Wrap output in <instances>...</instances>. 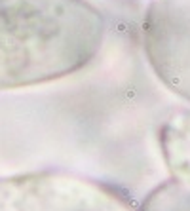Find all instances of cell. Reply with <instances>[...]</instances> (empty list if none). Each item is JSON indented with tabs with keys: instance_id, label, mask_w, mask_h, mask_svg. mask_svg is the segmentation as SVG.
<instances>
[{
	"instance_id": "obj_5",
	"label": "cell",
	"mask_w": 190,
	"mask_h": 211,
	"mask_svg": "<svg viewBox=\"0 0 190 211\" xmlns=\"http://www.w3.org/2000/svg\"><path fill=\"white\" fill-rule=\"evenodd\" d=\"M139 211H190V179L171 177L148 194Z\"/></svg>"
},
{
	"instance_id": "obj_1",
	"label": "cell",
	"mask_w": 190,
	"mask_h": 211,
	"mask_svg": "<svg viewBox=\"0 0 190 211\" xmlns=\"http://www.w3.org/2000/svg\"><path fill=\"white\" fill-rule=\"evenodd\" d=\"M105 36L107 21L87 0H0V91L82 72Z\"/></svg>"
},
{
	"instance_id": "obj_4",
	"label": "cell",
	"mask_w": 190,
	"mask_h": 211,
	"mask_svg": "<svg viewBox=\"0 0 190 211\" xmlns=\"http://www.w3.org/2000/svg\"><path fill=\"white\" fill-rule=\"evenodd\" d=\"M158 145L171 177L190 179V105L173 112L162 124Z\"/></svg>"
},
{
	"instance_id": "obj_2",
	"label": "cell",
	"mask_w": 190,
	"mask_h": 211,
	"mask_svg": "<svg viewBox=\"0 0 190 211\" xmlns=\"http://www.w3.org/2000/svg\"><path fill=\"white\" fill-rule=\"evenodd\" d=\"M0 211H133L101 183L67 171H30L0 179Z\"/></svg>"
},
{
	"instance_id": "obj_3",
	"label": "cell",
	"mask_w": 190,
	"mask_h": 211,
	"mask_svg": "<svg viewBox=\"0 0 190 211\" xmlns=\"http://www.w3.org/2000/svg\"><path fill=\"white\" fill-rule=\"evenodd\" d=\"M141 38L158 80L190 105V0H150Z\"/></svg>"
}]
</instances>
